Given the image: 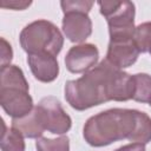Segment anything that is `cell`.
I'll return each mask as SVG.
<instances>
[{"label": "cell", "mask_w": 151, "mask_h": 151, "mask_svg": "<svg viewBox=\"0 0 151 151\" xmlns=\"http://www.w3.org/2000/svg\"><path fill=\"white\" fill-rule=\"evenodd\" d=\"M0 104L5 112L13 118H21L34 109L28 91L20 88H0Z\"/></svg>", "instance_id": "cell-7"}, {"label": "cell", "mask_w": 151, "mask_h": 151, "mask_svg": "<svg viewBox=\"0 0 151 151\" xmlns=\"http://www.w3.org/2000/svg\"><path fill=\"white\" fill-rule=\"evenodd\" d=\"M20 45L28 54H50L57 57L63 48L64 38L53 22L37 20L28 24L21 31Z\"/></svg>", "instance_id": "cell-3"}, {"label": "cell", "mask_w": 151, "mask_h": 151, "mask_svg": "<svg viewBox=\"0 0 151 151\" xmlns=\"http://www.w3.org/2000/svg\"><path fill=\"white\" fill-rule=\"evenodd\" d=\"M133 41L142 53L150 52L151 50V22H143L134 28Z\"/></svg>", "instance_id": "cell-17"}, {"label": "cell", "mask_w": 151, "mask_h": 151, "mask_svg": "<svg viewBox=\"0 0 151 151\" xmlns=\"http://www.w3.org/2000/svg\"><path fill=\"white\" fill-rule=\"evenodd\" d=\"M12 55H13V52H12L11 45L4 38H1V67L9 65L12 60Z\"/></svg>", "instance_id": "cell-20"}, {"label": "cell", "mask_w": 151, "mask_h": 151, "mask_svg": "<svg viewBox=\"0 0 151 151\" xmlns=\"http://www.w3.org/2000/svg\"><path fill=\"white\" fill-rule=\"evenodd\" d=\"M35 147L37 151H70V140L66 136H61L55 139L40 137L37 138Z\"/></svg>", "instance_id": "cell-18"}, {"label": "cell", "mask_w": 151, "mask_h": 151, "mask_svg": "<svg viewBox=\"0 0 151 151\" xmlns=\"http://www.w3.org/2000/svg\"><path fill=\"white\" fill-rule=\"evenodd\" d=\"M12 127L19 131L26 138H40L45 131L38 118L35 109L21 118H13Z\"/></svg>", "instance_id": "cell-12"}, {"label": "cell", "mask_w": 151, "mask_h": 151, "mask_svg": "<svg viewBox=\"0 0 151 151\" xmlns=\"http://www.w3.org/2000/svg\"><path fill=\"white\" fill-rule=\"evenodd\" d=\"M60 6L63 8L64 14L73 13V12L87 14L91 7L93 6V1H67L66 0V1H61Z\"/></svg>", "instance_id": "cell-19"}, {"label": "cell", "mask_w": 151, "mask_h": 151, "mask_svg": "<svg viewBox=\"0 0 151 151\" xmlns=\"http://www.w3.org/2000/svg\"><path fill=\"white\" fill-rule=\"evenodd\" d=\"M129 140L140 144H146L151 140V118L146 113L137 111L136 127Z\"/></svg>", "instance_id": "cell-15"}, {"label": "cell", "mask_w": 151, "mask_h": 151, "mask_svg": "<svg viewBox=\"0 0 151 151\" xmlns=\"http://www.w3.org/2000/svg\"><path fill=\"white\" fill-rule=\"evenodd\" d=\"M134 93V79L133 76L118 71L113 78L111 79L107 87V97L109 100L125 101L133 98Z\"/></svg>", "instance_id": "cell-11"}, {"label": "cell", "mask_w": 151, "mask_h": 151, "mask_svg": "<svg viewBox=\"0 0 151 151\" xmlns=\"http://www.w3.org/2000/svg\"><path fill=\"white\" fill-rule=\"evenodd\" d=\"M34 109L42 127L48 132L63 134L71 129L72 120L55 97L42 98Z\"/></svg>", "instance_id": "cell-5"}, {"label": "cell", "mask_w": 151, "mask_h": 151, "mask_svg": "<svg viewBox=\"0 0 151 151\" xmlns=\"http://www.w3.org/2000/svg\"><path fill=\"white\" fill-rule=\"evenodd\" d=\"M99 52L93 44H80L70 48L65 58V65L72 73L90 71L98 61Z\"/></svg>", "instance_id": "cell-6"}, {"label": "cell", "mask_w": 151, "mask_h": 151, "mask_svg": "<svg viewBox=\"0 0 151 151\" xmlns=\"http://www.w3.org/2000/svg\"><path fill=\"white\" fill-rule=\"evenodd\" d=\"M63 31L72 42H81L92 33V22L85 13H67L63 19Z\"/></svg>", "instance_id": "cell-9"}, {"label": "cell", "mask_w": 151, "mask_h": 151, "mask_svg": "<svg viewBox=\"0 0 151 151\" xmlns=\"http://www.w3.org/2000/svg\"><path fill=\"white\" fill-rule=\"evenodd\" d=\"M31 5V1H1L0 6L5 8H13V9H25Z\"/></svg>", "instance_id": "cell-21"}, {"label": "cell", "mask_w": 151, "mask_h": 151, "mask_svg": "<svg viewBox=\"0 0 151 151\" xmlns=\"http://www.w3.org/2000/svg\"><path fill=\"white\" fill-rule=\"evenodd\" d=\"M149 104H150V106H151V101H150V103H149Z\"/></svg>", "instance_id": "cell-23"}, {"label": "cell", "mask_w": 151, "mask_h": 151, "mask_svg": "<svg viewBox=\"0 0 151 151\" xmlns=\"http://www.w3.org/2000/svg\"><path fill=\"white\" fill-rule=\"evenodd\" d=\"M27 63L29 68L39 81L51 83L59 73V65L55 57L50 54H28Z\"/></svg>", "instance_id": "cell-10"}, {"label": "cell", "mask_w": 151, "mask_h": 151, "mask_svg": "<svg viewBox=\"0 0 151 151\" xmlns=\"http://www.w3.org/2000/svg\"><path fill=\"white\" fill-rule=\"evenodd\" d=\"M134 79V93L133 100L140 103L151 101V76L146 73H137L133 76Z\"/></svg>", "instance_id": "cell-16"}, {"label": "cell", "mask_w": 151, "mask_h": 151, "mask_svg": "<svg viewBox=\"0 0 151 151\" xmlns=\"http://www.w3.org/2000/svg\"><path fill=\"white\" fill-rule=\"evenodd\" d=\"M0 88H20L28 91V84L22 71L15 65L1 67L0 71Z\"/></svg>", "instance_id": "cell-13"}, {"label": "cell", "mask_w": 151, "mask_h": 151, "mask_svg": "<svg viewBox=\"0 0 151 151\" xmlns=\"http://www.w3.org/2000/svg\"><path fill=\"white\" fill-rule=\"evenodd\" d=\"M118 71V67L107 59H104L83 77L76 80H68L65 85V98L67 103L73 109L84 111L109 101L107 87Z\"/></svg>", "instance_id": "cell-1"}, {"label": "cell", "mask_w": 151, "mask_h": 151, "mask_svg": "<svg viewBox=\"0 0 151 151\" xmlns=\"http://www.w3.org/2000/svg\"><path fill=\"white\" fill-rule=\"evenodd\" d=\"M137 123V110L112 109L92 116L84 125V138L92 146L129 139Z\"/></svg>", "instance_id": "cell-2"}, {"label": "cell", "mask_w": 151, "mask_h": 151, "mask_svg": "<svg viewBox=\"0 0 151 151\" xmlns=\"http://www.w3.org/2000/svg\"><path fill=\"white\" fill-rule=\"evenodd\" d=\"M139 53L133 38L110 39L106 59L120 70L134 64Z\"/></svg>", "instance_id": "cell-8"}, {"label": "cell", "mask_w": 151, "mask_h": 151, "mask_svg": "<svg viewBox=\"0 0 151 151\" xmlns=\"http://www.w3.org/2000/svg\"><path fill=\"white\" fill-rule=\"evenodd\" d=\"M114 151H145V146L144 144H140V143H132V144L124 145Z\"/></svg>", "instance_id": "cell-22"}, {"label": "cell", "mask_w": 151, "mask_h": 151, "mask_svg": "<svg viewBox=\"0 0 151 151\" xmlns=\"http://www.w3.org/2000/svg\"><path fill=\"white\" fill-rule=\"evenodd\" d=\"M150 53H151V50H150Z\"/></svg>", "instance_id": "cell-24"}, {"label": "cell", "mask_w": 151, "mask_h": 151, "mask_svg": "<svg viewBox=\"0 0 151 151\" xmlns=\"http://www.w3.org/2000/svg\"><path fill=\"white\" fill-rule=\"evenodd\" d=\"M98 5L107 20L110 39L133 38L134 5L131 1H98Z\"/></svg>", "instance_id": "cell-4"}, {"label": "cell", "mask_w": 151, "mask_h": 151, "mask_svg": "<svg viewBox=\"0 0 151 151\" xmlns=\"http://www.w3.org/2000/svg\"><path fill=\"white\" fill-rule=\"evenodd\" d=\"M2 133H1V150L2 151H24L25 142L24 136L15 129H6L4 120L1 119Z\"/></svg>", "instance_id": "cell-14"}]
</instances>
